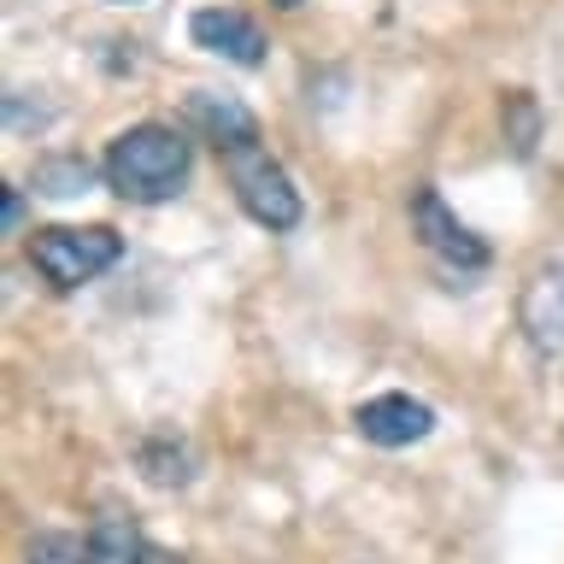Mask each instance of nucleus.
<instances>
[{
  "label": "nucleus",
  "instance_id": "nucleus-14",
  "mask_svg": "<svg viewBox=\"0 0 564 564\" xmlns=\"http://www.w3.org/2000/svg\"><path fill=\"white\" fill-rule=\"evenodd\" d=\"M18 224H24V194L7 188V229H18Z\"/></svg>",
  "mask_w": 564,
  "mask_h": 564
},
{
  "label": "nucleus",
  "instance_id": "nucleus-9",
  "mask_svg": "<svg viewBox=\"0 0 564 564\" xmlns=\"http://www.w3.org/2000/svg\"><path fill=\"white\" fill-rule=\"evenodd\" d=\"M88 558H95V564H141V558H148V546H141L130 518H100L95 529H88Z\"/></svg>",
  "mask_w": 564,
  "mask_h": 564
},
{
  "label": "nucleus",
  "instance_id": "nucleus-13",
  "mask_svg": "<svg viewBox=\"0 0 564 564\" xmlns=\"http://www.w3.org/2000/svg\"><path fill=\"white\" fill-rule=\"evenodd\" d=\"M535 130H541L535 100H529V95H506V135H511V148L529 153V148H535Z\"/></svg>",
  "mask_w": 564,
  "mask_h": 564
},
{
  "label": "nucleus",
  "instance_id": "nucleus-12",
  "mask_svg": "<svg viewBox=\"0 0 564 564\" xmlns=\"http://www.w3.org/2000/svg\"><path fill=\"white\" fill-rule=\"evenodd\" d=\"M30 564H95V558H88V535H42L30 546Z\"/></svg>",
  "mask_w": 564,
  "mask_h": 564
},
{
  "label": "nucleus",
  "instance_id": "nucleus-7",
  "mask_svg": "<svg viewBox=\"0 0 564 564\" xmlns=\"http://www.w3.org/2000/svg\"><path fill=\"white\" fill-rule=\"evenodd\" d=\"M523 335L535 341V352H564V264H541L523 289Z\"/></svg>",
  "mask_w": 564,
  "mask_h": 564
},
{
  "label": "nucleus",
  "instance_id": "nucleus-8",
  "mask_svg": "<svg viewBox=\"0 0 564 564\" xmlns=\"http://www.w3.org/2000/svg\"><path fill=\"white\" fill-rule=\"evenodd\" d=\"M188 123H194V130H200L218 153L241 148V141H259L253 112H247L236 95H212V88H200V95L188 100Z\"/></svg>",
  "mask_w": 564,
  "mask_h": 564
},
{
  "label": "nucleus",
  "instance_id": "nucleus-2",
  "mask_svg": "<svg viewBox=\"0 0 564 564\" xmlns=\"http://www.w3.org/2000/svg\"><path fill=\"white\" fill-rule=\"evenodd\" d=\"M123 253V241L112 236L106 224H88V229H35V241H30V259H35V271H42L53 289H83V282H95L100 271H112Z\"/></svg>",
  "mask_w": 564,
  "mask_h": 564
},
{
  "label": "nucleus",
  "instance_id": "nucleus-5",
  "mask_svg": "<svg viewBox=\"0 0 564 564\" xmlns=\"http://www.w3.org/2000/svg\"><path fill=\"white\" fill-rule=\"evenodd\" d=\"M352 423H359V435L370 447H412V441L435 430V412L412 394H382V400H365L352 412Z\"/></svg>",
  "mask_w": 564,
  "mask_h": 564
},
{
  "label": "nucleus",
  "instance_id": "nucleus-1",
  "mask_svg": "<svg viewBox=\"0 0 564 564\" xmlns=\"http://www.w3.org/2000/svg\"><path fill=\"white\" fill-rule=\"evenodd\" d=\"M188 165H194L188 135L171 130V123H135V130H123L106 148V183L135 206L176 200L188 183Z\"/></svg>",
  "mask_w": 564,
  "mask_h": 564
},
{
  "label": "nucleus",
  "instance_id": "nucleus-11",
  "mask_svg": "<svg viewBox=\"0 0 564 564\" xmlns=\"http://www.w3.org/2000/svg\"><path fill=\"white\" fill-rule=\"evenodd\" d=\"M141 470H148V482L159 488H183L188 482V447H171V441H148L141 447Z\"/></svg>",
  "mask_w": 564,
  "mask_h": 564
},
{
  "label": "nucleus",
  "instance_id": "nucleus-6",
  "mask_svg": "<svg viewBox=\"0 0 564 564\" xmlns=\"http://www.w3.org/2000/svg\"><path fill=\"white\" fill-rule=\"evenodd\" d=\"M188 35H194V47L218 53V59H229V65H259L264 59L259 24L236 7H200L188 18Z\"/></svg>",
  "mask_w": 564,
  "mask_h": 564
},
{
  "label": "nucleus",
  "instance_id": "nucleus-10",
  "mask_svg": "<svg viewBox=\"0 0 564 564\" xmlns=\"http://www.w3.org/2000/svg\"><path fill=\"white\" fill-rule=\"evenodd\" d=\"M88 183H95V165L77 153H59V159H42L35 165V188L47 194V200H70V194H88Z\"/></svg>",
  "mask_w": 564,
  "mask_h": 564
},
{
  "label": "nucleus",
  "instance_id": "nucleus-15",
  "mask_svg": "<svg viewBox=\"0 0 564 564\" xmlns=\"http://www.w3.org/2000/svg\"><path fill=\"white\" fill-rule=\"evenodd\" d=\"M276 7H300V0H276Z\"/></svg>",
  "mask_w": 564,
  "mask_h": 564
},
{
  "label": "nucleus",
  "instance_id": "nucleus-4",
  "mask_svg": "<svg viewBox=\"0 0 564 564\" xmlns=\"http://www.w3.org/2000/svg\"><path fill=\"white\" fill-rule=\"evenodd\" d=\"M412 229H417V241L430 247L435 259H447V264H465V271H482L488 264V247L470 236L465 224L447 212V200L423 183V188H412Z\"/></svg>",
  "mask_w": 564,
  "mask_h": 564
},
{
  "label": "nucleus",
  "instance_id": "nucleus-3",
  "mask_svg": "<svg viewBox=\"0 0 564 564\" xmlns=\"http://www.w3.org/2000/svg\"><path fill=\"white\" fill-rule=\"evenodd\" d=\"M224 171H229V188H236V200H241V212L253 224H264V229H294L300 224V194L289 183V171H282L259 141L229 148Z\"/></svg>",
  "mask_w": 564,
  "mask_h": 564
}]
</instances>
